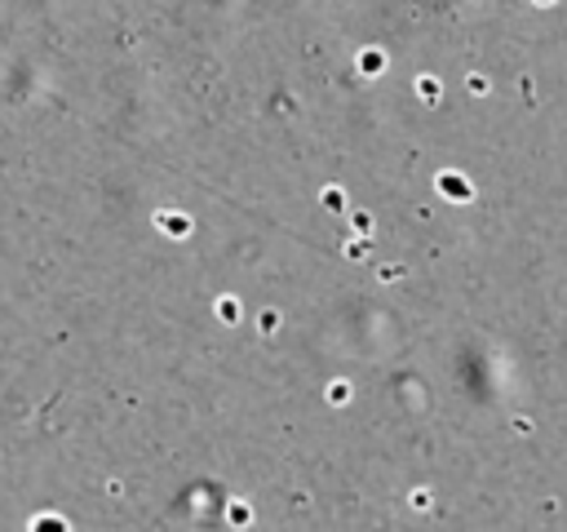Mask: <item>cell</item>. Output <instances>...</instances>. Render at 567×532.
<instances>
[]
</instances>
